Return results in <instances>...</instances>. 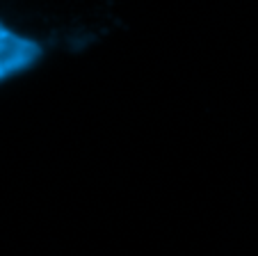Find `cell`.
Instances as JSON below:
<instances>
[{
    "mask_svg": "<svg viewBox=\"0 0 258 256\" xmlns=\"http://www.w3.org/2000/svg\"><path fill=\"white\" fill-rule=\"evenodd\" d=\"M44 60V46L37 39L14 30L0 16V87L32 71Z\"/></svg>",
    "mask_w": 258,
    "mask_h": 256,
    "instance_id": "6da1fadb",
    "label": "cell"
}]
</instances>
